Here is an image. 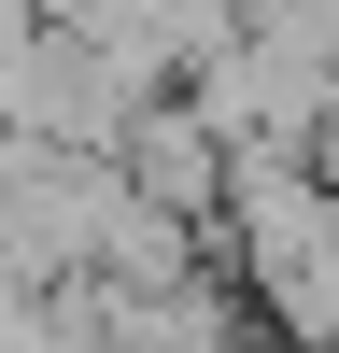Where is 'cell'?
I'll list each match as a JSON object with an SVG mask.
<instances>
[{
  "mask_svg": "<svg viewBox=\"0 0 339 353\" xmlns=\"http://www.w3.org/2000/svg\"><path fill=\"white\" fill-rule=\"evenodd\" d=\"M226 212H240L254 311H269L297 353H339V198H325V170H297V156H240Z\"/></svg>",
  "mask_w": 339,
  "mask_h": 353,
  "instance_id": "obj_1",
  "label": "cell"
}]
</instances>
